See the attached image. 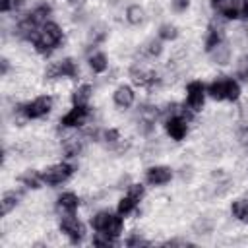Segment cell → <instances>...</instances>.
Wrapping results in <instances>:
<instances>
[{"label":"cell","instance_id":"obj_30","mask_svg":"<svg viewBox=\"0 0 248 248\" xmlns=\"http://www.w3.org/2000/svg\"><path fill=\"white\" fill-rule=\"evenodd\" d=\"M93 244L95 246H114L116 244V238L110 236V234H105V232H97L95 238H93Z\"/></svg>","mask_w":248,"mask_h":248},{"label":"cell","instance_id":"obj_27","mask_svg":"<svg viewBox=\"0 0 248 248\" xmlns=\"http://www.w3.org/2000/svg\"><path fill=\"white\" fill-rule=\"evenodd\" d=\"M17 202H19V196L16 194V192H6L4 196H2V215H8L16 205H17Z\"/></svg>","mask_w":248,"mask_h":248},{"label":"cell","instance_id":"obj_11","mask_svg":"<svg viewBox=\"0 0 248 248\" xmlns=\"http://www.w3.org/2000/svg\"><path fill=\"white\" fill-rule=\"evenodd\" d=\"M170 178H172V170L170 167H165V165H155L145 170V180L151 186H163L170 182Z\"/></svg>","mask_w":248,"mask_h":248},{"label":"cell","instance_id":"obj_33","mask_svg":"<svg viewBox=\"0 0 248 248\" xmlns=\"http://www.w3.org/2000/svg\"><path fill=\"white\" fill-rule=\"evenodd\" d=\"M128 194H130L132 198H136V200H141V198L145 196V188H143L141 184L134 182V184H130V186H128Z\"/></svg>","mask_w":248,"mask_h":248},{"label":"cell","instance_id":"obj_39","mask_svg":"<svg viewBox=\"0 0 248 248\" xmlns=\"http://www.w3.org/2000/svg\"><path fill=\"white\" fill-rule=\"evenodd\" d=\"M240 17H248V0H240Z\"/></svg>","mask_w":248,"mask_h":248},{"label":"cell","instance_id":"obj_32","mask_svg":"<svg viewBox=\"0 0 248 248\" xmlns=\"http://www.w3.org/2000/svg\"><path fill=\"white\" fill-rule=\"evenodd\" d=\"M103 140H105L107 143H118V141H120V134H118L116 128H108V130L103 132Z\"/></svg>","mask_w":248,"mask_h":248},{"label":"cell","instance_id":"obj_12","mask_svg":"<svg viewBox=\"0 0 248 248\" xmlns=\"http://www.w3.org/2000/svg\"><path fill=\"white\" fill-rule=\"evenodd\" d=\"M134 99H136V93L130 85H118L112 93V101L118 108H128L134 105Z\"/></svg>","mask_w":248,"mask_h":248},{"label":"cell","instance_id":"obj_8","mask_svg":"<svg viewBox=\"0 0 248 248\" xmlns=\"http://www.w3.org/2000/svg\"><path fill=\"white\" fill-rule=\"evenodd\" d=\"M205 85L202 81H190L186 85V107H190L194 112L202 110L203 107V101H205Z\"/></svg>","mask_w":248,"mask_h":248},{"label":"cell","instance_id":"obj_6","mask_svg":"<svg viewBox=\"0 0 248 248\" xmlns=\"http://www.w3.org/2000/svg\"><path fill=\"white\" fill-rule=\"evenodd\" d=\"M72 174H74V165H70V163H56V165H52V167L43 170V180L48 186H56V184L66 182Z\"/></svg>","mask_w":248,"mask_h":248},{"label":"cell","instance_id":"obj_7","mask_svg":"<svg viewBox=\"0 0 248 248\" xmlns=\"http://www.w3.org/2000/svg\"><path fill=\"white\" fill-rule=\"evenodd\" d=\"M91 110H89V105H74L62 118H60V124L64 128H79L87 122Z\"/></svg>","mask_w":248,"mask_h":248},{"label":"cell","instance_id":"obj_4","mask_svg":"<svg viewBox=\"0 0 248 248\" xmlns=\"http://www.w3.org/2000/svg\"><path fill=\"white\" fill-rule=\"evenodd\" d=\"M78 74H79V68H78V62L74 58H62L60 62H52L45 70V78H48V79H56V78L76 79Z\"/></svg>","mask_w":248,"mask_h":248},{"label":"cell","instance_id":"obj_28","mask_svg":"<svg viewBox=\"0 0 248 248\" xmlns=\"http://www.w3.org/2000/svg\"><path fill=\"white\" fill-rule=\"evenodd\" d=\"M143 50H145V54L149 56V58H155V56H159L161 52H163V43H161V39H151V41H147V45L143 46Z\"/></svg>","mask_w":248,"mask_h":248},{"label":"cell","instance_id":"obj_3","mask_svg":"<svg viewBox=\"0 0 248 248\" xmlns=\"http://www.w3.org/2000/svg\"><path fill=\"white\" fill-rule=\"evenodd\" d=\"M52 103H54V101H52L50 95H39V97H35L33 101H29V103L17 107V112H19L23 118H27V120H37V118L46 116V114L52 110Z\"/></svg>","mask_w":248,"mask_h":248},{"label":"cell","instance_id":"obj_18","mask_svg":"<svg viewBox=\"0 0 248 248\" xmlns=\"http://www.w3.org/2000/svg\"><path fill=\"white\" fill-rule=\"evenodd\" d=\"M81 147H83V138H79V136H70L62 143V149H64L66 157H76L81 151Z\"/></svg>","mask_w":248,"mask_h":248},{"label":"cell","instance_id":"obj_41","mask_svg":"<svg viewBox=\"0 0 248 248\" xmlns=\"http://www.w3.org/2000/svg\"><path fill=\"white\" fill-rule=\"evenodd\" d=\"M70 4H74V6H79V4H83V0H68Z\"/></svg>","mask_w":248,"mask_h":248},{"label":"cell","instance_id":"obj_2","mask_svg":"<svg viewBox=\"0 0 248 248\" xmlns=\"http://www.w3.org/2000/svg\"><path fill=\"white\" fill-rule=\"evenodd\" d=\"M91 227L97 232H105L118 238L124 229V223H122V215H112L110 211H99L91 217Z\"/></svg>","mask_w":248,"mask_h":248},{"label":"cell","instance_id":"obj_10","mask_svg":"<svg viewBox=\"0 0 248 248\" xmlns=\"http://www.w3.org/2000/svg\"><path fill=\"white\" fill-rule=\"evenodd\" d=\"M165 130L174 141H180L188 134V120H184L182 116H169L165 118Z\"/></svg>","mask_w":248,"mask_h":248},{"label":"cell","instance_id":"obj_40","mask_svg":"<svg viewBox=\"0 0 248 248\" xmlns=\"http://www.w3.org/2000/svg\"><path fill=\"white\" fill-rule=\"evenodd\" d=\"M8 68H10V64H8V60H6V58H2V74H4V76L8 74Z\"/></svg>","mask_w":248,"mask_h":248},{"label":"cell","instance_id":"obj_37","mask_svg":"<svg viewBox=\"0 0 248 248\" xmlns=\"http://www.w3.org/2000/svg\"><path fill=\"white\" fill-rule=\"evenodd\" d=\"M229 4H231V0H211V8H213L217 14H221Z\"/></svg>","mask_w":248,"mask_h":248},{"label":"cell","instance_id":"obj_17","mask_svg":"<svg viewBox=\"0 0 248 248\" xmlns=\"http://www.w3.org/2000/svg\"><path fill=\"white\" fill-rule=\"evenodd\" d=\"M231 213L242 223H248V198H238L231 203Z\"/></svg>","mask_w":248,"mask_h":248},{"label":"cell","instance_id":"obj_26","mask_svg":"<svg viewBox=\"0 0 248 248\" xmlns=\"http://www.w3.org/2000/svg\"><path fill=\"white\" fill-rule=\"evenodd\" d=\"M157 35H159L161 41H174V39L178 37V27L172 25V23H163V25L159 27Z\"/></svg>","mask_w":248,"mask_h":248},{"label":"cell","instance_id":"obj_36","mask_svg":"<svg viewBox=\"0 0 248 248\" xmlns=\"http://www.w3.org/2000/svg\"><path fill=\"white\" fill-rule=\"evenodd\" d=\"M170 4L174 12H186L190 6V0H170Z\"/></svg>","mask_w":248,"mask_h":248},{"label":"cell","instance_id":"obj_35","mask_svg":"<svg viewBox=\"0 0 248 248\" xmlns=\"http://www.w3.org/2000/svg\"><path fill=\"white\" fill-rule=\"evenodd\" d=\"M194 229L198 231V234H207V232H211V223L205 221V219H202V221H198L194 225Z\"/></svg>","mask_w":248,"mask_h":248},{"label":"cell","instance_id":"obj_9","mask_svg":"<svg viewBox=\"0 0 248 248\" xmlns=\"http://www.w3.org/2000/svg\"><path fill=\"white\" fill-rule=\"evenodd\" d=\"M60 231H62L74 244L81 242L83 236H85V227H83V223H81L79 219H76L74 215L62 217V221H60Z\"/></svg>","mask_w":248,"mask_h":248},{"label":"cell","instance_id":"obj_20","mask_svg":"<svg viewBox=\"0 0 248 248\" xmlns=\"http://www.w3.org/2000/svg\"><path fill=\"white\" fill-rule=\"evenodd\" d=\"M138 203H140V200H136V198H132L130 194H126L124 198H120V200H118L116 211H118V215L126 217V215H130V213H134V211H136Z\"/></svg>","mask_w":248,"mask_h":248},{"label":"cell","instance_id":"obj_15","mask_svg":"<svg viewBox=\"0 0 248 248\" xmlns=\"http://www.w3.org/2000/svg\"><path fill=\"white\" fill-rule=\"evenodd\" d=\"M19 182H21L25 188H33V190H37V188H41V186L45 184L43 172H39V170H35V169H27V170L19 176Z\"/></svg>","mask_w":248,"mask_h":248},{"label":"cell","instance_id":"obj_29","mask_svg":"<svg viewBox=\"0 0 248 248\" xmlns=\"http://www.w3.org/2000/svg\"><path fill=\"white\" fill-rule=\"evenodd\" d=\"M236 78L248 81V56H240L238 62H236Z\"/></svg>","mask_w":248,"mask_h":248},{"label":"cell","instance_id":"obj_13","mask_svg":"<svg viewBox=\"0 0 248 248\" xmlns=\"http://www.w3.org/2000/svg\"><path fill=\"white\" fill-rule=\"evenodd\" d=\"M56 207H58L62 213H66V215H74V213L78 211V207H79V198H78L74 192H64V194L58 196Z\"/></svg>","mask_w":248,"mask_h":248},{"label":"cell","instance_id":"obj_16","mask_svg":"<svg viewBox=\"0 0 248 248\" xmlns=\"http://www.w3.org/2000/svg\"><path fill=\"white\" fill-rule=\"evenodd\" d=\"M209 54H211V58H213V62H215V64L225 66V64H229V60H231V46L223 41V43H221V45H217Z\"/></svg>","mask_w":248,"mask_h":248},{"label":"cell","instance_id":"obj_14","mask_svg":"<svg viewBox=\"0 0 248 248\" xmlns=\"http://www.w3.org/2000/svg\"><path fill=\"white\" fill-rule=\"evenodd\" d=\"M225 39H223V27H221V23H209V27H207V35H205V50L207 52H211L217 45H221Z\"/></svg>","mask_w":248,"mask_h":248},{"label":"cell","instance_id":"obj_24","mask_svg":"<svg viewBox=\"0 0 248 248\" xmlns=\"http://www.w3.org/2000/svg\"><path fill=\"white\" fill-rule=\"evenodd\" d=\"M143 17H145V12H143V8L140 4H132V6L126 8V19H128V23L140 25L143 21Z\"/></svg>","mask_w":248,"mask_h":248},{"label":"cell","instance_id":"obj_25","mask_svg":"<svg viewBox=\"0 0 248 248\" xmlns=\"http://www.w3.org/2000/svg\"><path fill=\"white\" fill-rule=\"evenodd\" d=\"M240 97V85L232 78H225V99L227 101H236Z\"/></svg>","mask_w":248,"mask_h":248},{"label":"cell","instance_id":"obj_23","mask_svg":"<svg viewBox=\"0 0 248 248\" xmlns=\"http://www.w3.org/2000/svg\"><path fill=\"white\" fill-rule=\"evenodd\" d=\"M50 12H52V8H50L48 4H39V6H35V8L29 12V16H31L39 25H43V23H46V21H48Z\"/></svg>","mask_w":248,"mask_h":248},{"label":"cell","instance_id":"obj_38","mask_svg":"<svg viewBox=\"0 0 248 248\" xmlns=\"http://www.w3.org/2000/svg\"><path fill=\"white\" fill-rule=\"evenodd\" d=\"M190 242H186V240H167V242H163V246H188Z\"/></svg>","mask_w":248,"mask_h":248},{"label":"cell","instance_id":"obj_22","mask_svg":"<svg viewBox=\"0 0 248 248\" xmlns=\"http://www.w3.org/2000/svg\"><path fill=\"white\" fill-rule=\"evenodd\" d=\"M207 95L215 101H225V78H219L215 81H211L207 87H205Z\"/></svg>","mask_w":248,"mask_h":248},{"label":"cell","instance_id":"obj_19","mask_svg":"<svg viewBox=\"0 0 248 248\" xmlns=\"http://www.w3.org/2000/svg\"><path fill=\"white\" fill-rule=\"evenodd\" d=\"M91 93H93V87H91L89 83H81V85L72 93V103H74V105H89Z\"/></svg>","mask_w":248,"mask_h":248},{"label":"cell","instance_id":"obj_1","mask_svg":"<svg viewBox=\"0 0 248 248\" xmlns=\"http://www.w3.org/2000/svg\"><path fill=\"white\" fill-rule=\"evenodd\" d=\"M64 39V31L56 21H46L41 25L37 37L33 39V48L41 56H48Z\"/></svg>","mask_w":248,"mask_h":248},{"label":"cell","instance_id":"obj_5","mask_svg":"<svg viewBox=\"0 0 248 248\" xmlns=\"http://www.w3.org/2000/svg\"><path fill=\"white\" fill-rule=\"evenodd\" d=\"M130 78L134 81V85L145 87L147 91H155L161 85V78L159 74L151 72V70H143L141 66H132L130 68Z\"/></svg>","mask_w":248,"mask_h":248},{"label":"cell","instance_id":"obj_34","mask_svg":"<svg viewBox=\"0 0 248 248\" xmlns=\"http://www.w3.org/2000/svg\"><path fill=\"white\" fill-rule=\"evenodd\" d=\"M126 246H149V240H145V238H141L140 234H132L128 240H126Z\"/></svg>","mask_w":248,"mask_h":248},{"label":"cell","instance_id":"obj_21","mask_svg":"<svg viewBox=\"0 0 248 248\" xmlns=\"http://www.w3.org/2000/svg\"><path fill=\"white\" fill-rule=\"evenodd\" d=\"M89 68H91L95 74H103V72L108 68L107 54H105V52H93V54L89 56Z\"/></svg>","mask_w":248,"mask_h":248},{"label":"cell","instance_id":"obj_31","mask_svg":"<svg viewBox=\"0 0 248 248\" xmlns=\"http://www.w3.org/2000/svg\"><path fill=\"white\" fill-rule=\"evenodd\" d=\"M23 4H25V0H0V10L6 14V12L19 10Z\"/></svg>","mask_w":248,"mask_h":248}]
</instances>
